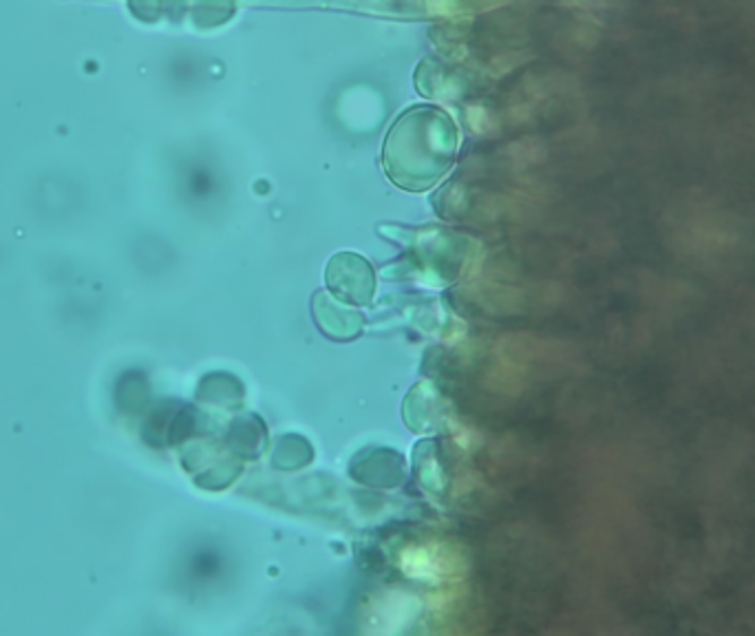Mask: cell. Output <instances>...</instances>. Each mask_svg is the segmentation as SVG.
I'll use <instances>...</instances> for the list:
<instances>
[{
	"label": "cell",
	"mask_w": 755,
	"mask_h": 636,
	"mask_svg": "<svg viewBox=\"0 0 755 636\" xmlns=\"http://www.w3.org/2000/svg\"><path fill=\"white\" fill-rule=\"evenodd\" d=\"M458 153V131L440 108L417 107L393 125L384 144V170L407 191H426L450 170Z\"/></svg>",
	"instance_id": "cell-1"
},
{
	"label": "cell",
	"mask_w": 755,
	"mask_h": 636,
	"mask_svg": "<svg viewBox=\"0 0 755 636\" xmlns=\"http://www.w3.org/2000/svg\"><path fill=\"white\" fill-rule=\"evenodd\" d=\"M327 288L339 301L351 305H367L376 292V274L367 259L354 253L331 256L327 265Z\"/></svg>",
	"instance_id": "cell-2"
}]
</instances>
